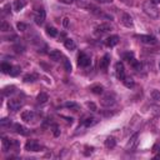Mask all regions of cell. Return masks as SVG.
Returning <instances> with one entry per match:
<instances>
[{"mask_svg":"<svg viewBox=\"0 0 160 160\" xmlns=\"http://www.w3.org/2000/svg\"><path fill=\"white\" fill-rule=\"evenodd\" d=\"M14 90H15V86H8V88H5V89L3 90V94H4V95L11 94V93H14Z\"/></svg>","mask_w":160,"mask_h":160,"instance_id":"cell-33","label":"cell"},{"mask_svg":"<svg viewBox=\"0 0 160 160\" xmlns=\"http://www.w3.org/2000/svg\"><path fill=\"white\" fill-rule=\"evenodd\" d=\"M121 23L125 26H127V28H131V26H133V18H131L129 14L124 13L123 15H121Z\"/></svg>","mask_w":160,"mask_h":160,"instance_id":"cell-11","label":"cell"},{"mask_svg":"<svg viewBox=\"0 0 160 160\" xmlns=\"http://www.w3.org/2000/svg\"><path fill=\"white\" fill-rule=\"evenodd\" d=\"M96 1H99V3H111L113 0H96Z\"/></svg>","mask_w":160,"mask_h":160,"instance_id":"cell-43","label":"cell"},{"mask_svg":"<svg viewBox=\"0 0 160 160\" xmlns=\"http://www.w3.org/2000/svg\"><path fill=\"white\" fill-rule=\"evenodd\" d=\"M14 50H15L16 53H23L24 51V46L23 45H15V46H14Z\"/></svg>","mask_w":160,"mask_h":160,"instance_id":"cell-36","label":"cell"},{"mask_svg":"<svg viewBox=\"0 0 160 160\" xmlns=\"http://www.w3.org/2000/svg\"><path fill=\"white\" fill-rule=\"evenodd\" d=\"M96 31L100 33V34H104V33H108L109 30H111V25L108 24V23H101L100 25H98L95 28Z\"/></svg>","mask_w":160,"mask_h":160,"instance_id":"cell-13","label":"cell"},{"mask_svg":"<svg viewBox=\"0 0 160 160\" xmlns=\"http://www.w3.org/2000/svg\"><path fill=\"white\" fill-rule=\"evenodd\" d=\"M63 25H64V28L69 26V19L68 18H64V20H63Z\"/></svg>","mask_w":160,"mask_h":160,"instance_id":"cell-39","label":"cell"},{"mask_svg":"<svg viewBox=\"0 0 160 160\" xmlns=\"http://www.w3.org/2000/svg\"><path fill=\"white\" fill-rule=\"evenodd\" d=\"M25 5H26L25 0H15V1H14V10H15V11H20Z\"/></svg>","mask_w":160,"mask_h":160,"instance_id":"cell-15","label":"cell"},{"mask_svg":"<svg viewBox=\"0 0 160 160\" xmlns=\"http://www.w3.org/2000/svg\"><path fill=\"white\" fill-rule=\"evenodd\" d=\"M150 96H151V99L153 100H155V101H160V92L156 89H154L153 92L150 93Z\"/></svg>","mask_w":160,"mask_h":160,"instance_id":"cell-24","label":"cell"},{"mask_svg":"<svg viewBox=\"0 0 160 160\" xmlns=\"http://www.w3.org/2000/svg\"><path fill=\"white\" fill-rule=\"evenodd\" d=\"M136 38L144 44H155L156 43V39L151 35H138Z\"/></svg>","mask_w":160,"mask_h":160,"instance_id":"cell-8","label":"cell"},{"mask_svg":"<svg viewBox=\"0 0 160 160\" xmlns=\"http://www.w3.org/2000/svg\"><path fill=\"white\" fill-rule=\"evenodd\" d=\"M61 57H63V55H61V53L59 50H51L49 53V58L51 60H54V61H59L61 59Z\"/></svg>","mask_w":160,"mask_h":160,"instance_id":"cell-14","label":"cell"},{"mask_svg":"<svg viewBox=\"0 0 160 160\" xmlns=\"http://www.w3.org/2000/svg\"><path fill=\"white\" fill-rule=\"evenodd\" d=\"M9 9H10V5H6L5 8H4V13H5V14H8V13H9Z\"/></svg>","mask_w":160,"mask_h":160,"instance_id":"cell-42","label":"cell"},{"mask_svg":"<svg viewBox=\"0 0 160 160\" xmlns=\"http://www.w3.org/2000/svg\"><path fill=\"white\" fill-rule=\"evenodd\" d=\"M115 74L119 80H124L127 78V76H125V69H124L123 63H116L115 64Z\"/></svg>","mask_w":160,"mask_h":160,"instance_id":"cell-4","label":"cell"},{"mask_svg":"<svg viewBox=\"0 0 160 160\" xmlns=\"http://www.w3.org/2000/svg\"><path fill=\"white\" fill-rule=\"evenodd\" d=\"M159 33H160V26H159Z\"/></svg>","mask_w":160,"mask_h":160,"instance_id":"cell-47","label":"cell"},{"mask_svg":"<svg viewBox=\"0 0 160 160\" xmlns=\"http://www.w3.org/2000/svg\"><path fill=\"white\" fill-rule=\"evenodd\" d=\"M46 33H48V35H50L53 38H55L58 35V30L55 29V28H53V26H48L46 28Z\"/></svg>","mask_w":160,"mask_h":160,"instance_id":"cell-23","label":"cell"},{"mask_svg":"<svg viewBox=\"0 0 160 160\" xmlns=\"http://www.w3.org/2000/svg\"><path fill=\"white\" fill-rule=\"evenodd\" d=\"M65 106H66V108H70V109H74V110H76V109L79 108L78 104H75V103H66Z\"/></svg>","mask_w":160,"mask_h":160,"instance_id":"cell-34","label":"cell"},{"mask_svg":"<svg viewBox=\"0 0 160 160\" xmlns=\"http://www.w3.org/2000/svg\"><path fill=\"white\" fill-rule=\"evenodd\" d=\"M150 1H151L153 4H155V5H156V4H159V3H160V0H150Z\"/></svg>","mask_w":160,"mask_h":160,"instance_id":"cell-44","label":"cell"},{"mask_svg":"<svg viewBox=\"0 0 160 160\" xmlns=\"http://www.w3.org/2000/svg\"><path fill=\"white\" fill-rule=\"evenodd\" d=\"M143 10L151 19H158L159 18V10L156 8V5L153 4L150 0H147V1L143 3Z\"/></svg>","mask_w":160,"mask_h":160,"instance_id":"cell-1","label":"cell"},{"mask_svg":"<svg viewBox=\"0 0 160 160\" xmlns=\"http://www.w3.org/2000/svg\"><path fill=\"white\" fill-rule=\"evenodd\" d=\"M109 64H110V55L109 54H105L101 58V60L99 63V66H100V69H103V70H105V69H108Z\"/></svg>","mask_w":160,"mask_h":160,"instance_id":"cell-12","label":"cell"},{"mask_svg":"<svg viewBox=\"0 0 160 160\" xmlns=\"http://www.w3.org/2000/svg\"><path fill=\"white\" fill-rule=\"evenodd\" d=\"M136 139H138V134H134L133 136H131V139H130V141H129V144H128V148H133L134 145L136 144Z\"/></svg>","mask_w":160,"mask_h":160,"instance_id":"cell-29","label":"cell"},{"mask_svg":"<svg viewBox=\"0 0 160 160\" xmlns=\"http://www.w3.org/2000/svg\"><path fill=\"white\" fill-rule=\"evenodd\" d=\"M100 104L103 106H111V105H114L115 104V98H114V95L113 94H106V95H104L101 100H100Z\"/></svg>","mask_w":160,"mask_h":160,"instance_id":"cell-2","label":"cell"},{"mask_svg":"<svg viewBox=\"0 0 160 160\" xmlns=\"http://www.w3.org/2000/svg\"><path fill=\"white\" fill-rule=\"evenodd\" d=\"M118 43H119V36H118V35H110V36L106 38V40H105V45L109 46V48L115 46Z\"/></svg>","mask_w":160,"mask_h":160,"instance_id":"cell-9","label":"cell"},{"mask_svg":"<svg viewBox=\"0 0 160 160\" xmlns=\"http://www.w3.org/2000/svg\"><path fill=\"white\" fill-rule=\"evenodd\" d=\"M115 145H116V139L114 136H109L106 140H105V147L108 149H113L115 148Z\"/></svg>","mask_w":160,"mask_h":160,"instance_id":"cell-16","label":"cell"},{"mask_svg":"<svg viewBox=\"0 0 160 160\" xmlns=\"http://www.w3.org/2000/svg\"><path fill=\"white\" fill-rule=\"evenodd\" d=\"M92 92L94 94H96V95H100L104 92V88L101 85H94V86H92Z\"/></svg>","mask_w":160,"mask_h":160,"instance_id":"cell-22","label":"cell"},{"mask_svg":"<svg viewBox=\"0 0 160 160\" xmlns=\"http://www.w3.org/2000/svg\"><path fill=\"white\" fill-rule=\"evenodd\" d=\"M54 135H55V136H59V135H60V130H59L57 127L54 128Z\"/></svg>","mask_w":160,"mask_h":160,"instance_id":"cell-40","label":"cell"},{"mask_svg":"<svg viewBox=\"0 0 160 160\" xmlns=\"http://www.w3.org/2000/svg\"><path fill=\"white\" fill-rule=\"evenodd\" d=\"M90 63H92V60H90V58L88 57L86 54H84V53L79 54V57H78V65L79 66H83V68L89 66Z\"/></svg>","mask_w":160,"mask_h":160,"instance_id":"cell-5","label":"cell"},{"mask_svg":"<svg viewBox=\"0 0 160 160\" xmlns=\"http://www.w3.org/2000/svg\"><path fill=\"white\" fill-rule=\"evenodd\" d=\"M155 159H160V154H159V155H156V156H155Z\"/></svg>","mask_w":160,"mask_h":160,"instance_id":"cell-45","label":"cell"},{"mask_svg":"<svg viewBox=\"0 0 160 160\" xmlns=\"http://www.w3.org/2000/svg\"><path fill=\"white\" fill-rule=\"evenodd\" d=\"M25 149L28 151H40L41 145L36 140H28L26 144H25Z\"/></svg>","mask_w":160,"mask_h":160,"instance_id":"cell-3","label":"cell"},{"mask_svg":"<svg viewBox=\"0 0 160 160\" xmlns=\"http://www.w3.org/2000/svg\"><path fill=\"white\" fill-rule=\"evenodd\" d=\"M9 123H10V120L6 119V118H5V119H3V120H0V125H1V127H5V125H8Z\"/></svg>","mask_w":160,"mask_h":160,"instance_id":"cell-38","label":"cell"},{"mask_svg":"<svg viewBox=\"0 0 160 160\" xmlns=\"http://www.w3.org/2000/svg\"><path fill=\"white\" fill-rule=\"evenodd\" d=\"M159 69H160V63H159Z\"/></svg>","mask_w":160,"mask_h":160,"instance_id":"cell-46","label":"cell"},{"mask_svg":"<svg viewBox=\"0 0 160 160\" xmlns=\"http://www.w3.org/2000/svg\"><path fill=\"white\" fill-rule=\"evenodd\" d=\"M14 129H15L16 133L22 134V135H26V134H28L26 128H24L23 125H20V124H15V125H14Z\"/></svg>","mask_w":160,"mask_h":160,"instance_id":"cell-18","label":"cell"},{"mask_svg":"<svg viewBox=\"0 0 160 160\" xmlns=\"http://www.w3.org/2000/svg\"><path fill=\"white\" fill-rule=\"evenodd\" d=\"M22 119H23L24 121L30 123V121H33L34 119H35V114H34L33 111H30V110L23 111V113H22Z\"/></svg>","mask_w":160,"mask_h":160,"instance_id":"cell-10","label":"cell"},{"mask_svg":"<svg viewBox=\"0 0 160 160\" xmlns=\"http://www.w3.org/2000/svg\"><path fill=\"white\" fill-rule=\"evenodd\" d=\"M16 26H18V29H19L20 31H25V30H26V28H28L26 24H24V23H18Z\"/></svg>","mask_w":160,"mask_h":160,"instance_id":"cell-35","label":"cell"},{"mask_svg":"<svg viewBox=\"0 0 160 160\" xmlns=\"http://www.w3.org/2000/svg\"><path fill=\"white\" fill-rule=\"evenodd\" d=\"M95 123H96L95 118H86V119L84 120V125H85V127H92V125H94Z\"/></svg>","mask_w":160,"mask_h":160,"instance_id":"cell-26","label":"cell"},{"mask_svg":"<svg viewBox=\"0 0 160 160\" xmlns=\"http://www.w3.org/2000/svg\"><path fill=\"white\" fill-rule=\"evenodd\" d=\"M11 140H9V139H6V138H3V150L4 151H8V149L11 147Z\"/></svg>","mask_w":160,"mask_h":160,"instance_id":"cell-21","label":"cell"},{"mask_svg":"<svg viewBox=\"0 0 160 160\" xmlns=\"http://www.w3.org/2000/svg\"><path fill=\"white\" fill-rule=\"evenodd\" d=\"M64 68L66 71H71V64H70V60L69 59H64Z\"/></svg>","mask_w":160,"mask_h":160,"instance_id":"cell-31","label":"cell"},{"mask_svg":"<svg viewBox=\"0 0 160 160\" xmlns=\"http://www.w3.org/2000/svg\"><path fill=\"white\" fill-rule=\"evenodd\" d=\"M34 20H35V23L38 25H43L44 22H45V11L43 9L38 10L36 14H35V18H34Z\"/></svg>","mask_w":160,"mask_h":160,"instance_id":"cell-7","label":"cell"},{"mask_svg":"<svg viewBox=\"0 0 160 160\" xmlns=\"http://www.w3.org/2000/svg\"><path fill=\"white\" fill-rule=\"evenodd\" d=\"M64 45L68 50H75L76 49V44H75V41L73 39H66L64 41Z\"/></svg>","mask_w":160,"mask_h":160,"instance_id":"cell-17","label":"cell"},{"mask_svg":"<svg viewBox=\"0 0 160 160\" xmlns=\"http://www.w3.org/2000/svg\"><path fill=\"white\" fill-rule=\"evenodd\" d=\"M20 74V66H13L10 70V75L11 76H18Z\"/></svg>","mask_w":160,"mask_h":160,"instance_id":"cell-30","label":"cell"},{"mask_svg":"<svg viewBox=\"0 0 160 160\" xmlns=\"http://www.w3.org/2000/svg\"><path fill=\"white\" fill-rule=\"evenodd\" d=\"M60 1H63L64 4H71V3L74 1V0H60Z\"/></svg>","mask_w":160,"mask_h":160,"instance_id":"cell-41","label":"cell"},{"mask_svg":"<svg viewBox=\"0 0 160 160\" xmlns=\"http://www.w3.org/2000/svg\"><path fill=\"white\" fill-rule=\"evenodd\" d=\"M1 30L3 31H10L11 30V26H10V24H8V23H6V22H3L1 23Z\"/></svg>","mask_w":160,"mask_h":160,"instance_id":"cell-32","label":"cell"},{"mask_svg":"<svg viewBox=\"0 0 160 160\" xmlns=\"http://www.w3.org/2000/svg\"><path fill=\"white\" fill-rule=\"evenodd\" d=\"M38 79V75L36 74H28L24 76V81L25 83H33Z\"/></svg>","mask_w":160,"mask_h":160,"instance_id":"cell-20","label":"cell"},{"mask_svg":"<svg viewBox=\"0 0 160 160\" xmlns=\"http://www.w3.org/2000/svg\"><path fill=\"white\" fill-rule=\"evenodd\" d=\"M11 65L10 64H6V63H3L1 64V71L4 74H10V70H11Z\"/></svg>","mask_w":160,"mask_h":160,"instance_id":"cell-25","label":"cell"},{"mask_svg":"<svg viewBox=\"0 0 160 160\" xmlns=\"http://www.w3.org/2000/svg\"><path fill=\"white\" fill-rule=\"evenodd\" d=\"M48 99H49V96H48V94H45V93H40V94H38V96H36V100H38V103H40V104L46 103Z\"/></svg>","mask_w":160,"mask_h":160,"instance_id":"cell-19","label":"cell"},{"mask_svg":"<svg viewBox=\"0 0 160 160\" xmlns=\"http://www.w3.org/2000/svg\"><path fill=\"white\" fill-rule=\"evenodd\" d=\"M8 106H9V109L11 111H18L20 108L23 106V101L22 100H18V99H11L8 103Z\"/></svg>","mask_w":160,"mask_h":160,"instance_id":"cell-6","label":"cell"},{"mask_svg":"<svg viewBox=\"0 0 160 160\" xmlns=\"http://www.w3.org/2000/svg\"><path fill=\"white\" fill-rule=\"evenodd\" d=\"M124 60H127L129 63H133L135 59H134V54L133 53H125L124 54Z\"/></svg>","mask_w":160,"mask_h":160,"instance_id":"cell-28","label":"cell"},{"mask_svg":"<svg viewBox=\"0 0 160 160\" xmlns=\"http://www.w3.org/2000/svg\"><path fill=\"white\" fill-rule=\"evenodd\" d=\"M86 106L89 108V109H92L93 111H96V105L94 103H86Z\"/></svg>","mask_w":160,"mask_h":160,"instance_id":"cell-37","label":"cell"},{"mask_svg":"<svg viewBox=\"0 0 160 160\" xmlns=\"http://www.w3.org/2000/svg\"><path fill=\"white\" fill-rule=\"evenodd\" d=\"M123 81H124V85L127 88H133L134 86V80L131 78H125Z\"/></svg>","mask_w":160,"mask_h":160,"instance_id":"cell-27","label":"cell"}]
</instances>
